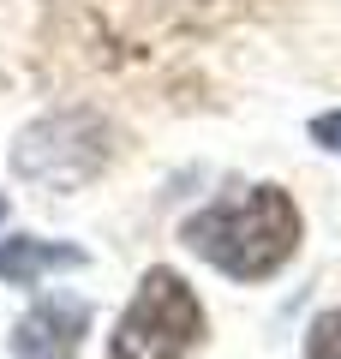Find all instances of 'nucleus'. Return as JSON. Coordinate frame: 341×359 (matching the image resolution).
<instances>
[{"mask_svg": "<svg viewBox=\"0 0 341 359\" xmlns=\"http://www.w3.org/2000/svg\"><path fill=\"white\" fill-rule=\"evenodd\" d=\"M186 245L234 282H264L300 252V210L281 186H252L227 204L198 210L186 222Z\"/></svg>", "mask_w": 341, "mask_h": 359, "instance_id": "nucleus-1", "label": "nucleus"}, {"mask_svg": "<svg viewBox=\"0 0 341 359\" xmlns=\"http://www.w3.org/2000/svg\"><path fill=\"white\" fill-rule=\"evenodd\" d=\"M114 156V126L96 114V108H66V114H48L18 138L13 168L30 186H48V192H72L84 180H96Z\"/></svg>", "mask_w": 341, "mask_h": 359, "instance_id": "nucleus-2", "label": "nucleus"}, {"mask_svg": "<svg viewBox=\"0 0 341 359\" xmlns=\"http://www.w3.org/2000/svg\"><path fill=\"white\" fill-rule=\"evenodd\" d=\"M203 335V306L174 269H150L138 282V299L114 323V359H186Z\"/></svg>", "mask_w": 341, "mask_h": 359, "instance_id": "nucleus-3", "label": "nucleus"}, {"mask_svg": "<svg viewBox=\"0 0 341 359\" xmlns=\"http://www.w3.org/2000/svg\"><path fill=\"white\" fill-rule=\"evenodd\" d=\"M84 330H90L84 299H66V294L36 299L13 330V359H72L78 341H84Z\"/></svg>", "mask_w": 341, "mask_h": 359, "instance_id": "nucleus-4", "label": "nucleus"}, {"mask_svg": "<svg viewBox=\"0 0 341 359\" xmlns=\"http://www.w3.org/2000/svg\"><path fill=\"white\" fill-rule=\"evenodd\" d=\"M84 264V252L78 245H60V240H6L0 245V276L18 287L42 282L48 269H78Z\"/></svg>", "mask_w": 341, "mask_h": 359, "instance_id": "nucleus-5", "label": "nucleus"}, {"mask_svg": "<svg viewBox=\"0 0 341 359\" xmlns=\"http://www.w3.org/2000/svg\"><path fill=\"white\" fill-rule=\"evenodd\" d=\"M305 359H341V311H323L305 330Z\"/></svg>", "mask_w": 341, "mask_h": 359, "instance_id": "nucleus-6", "label": "nucleus"}, {"mask_svg": "<svg viewBox=\"0 0 341 359\" xmlns=\"http://www.w3.org/2000/svg\"><path fill=\"white\" fill-rule=\"evenodd\" d=\"M312 138L323 144V150H341V114H317L312 120Z\"/></svg>", "mask_w": 341, "mask_h": 359, "instance_id": "nucleus-7", "label": "nucleus"}, {"mask_svg": "<svg viewBox=\"0 0 341 359\" xmlns=\"http://www.w3.org/2000/svg\"><path fill=\"white\" fill-rule=\"evenodd\" d=\"M0 222H6V198H0Z\"/></svg>", "mask_w": 341, "mask_h": 359, "instance_id": "nucleus-8", "label": "nucleus"}]
</instances>
